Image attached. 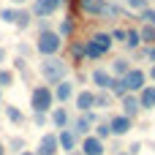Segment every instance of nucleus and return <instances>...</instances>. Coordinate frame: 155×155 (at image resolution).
Listing matches in <instances>:
<instances>
[{"mask_svg":"<svg viewBox=\"0 0 155 155\" xmlns=\"http://www.w3.org/2000/svg\"><path fill=\"white\" fill-rule=\"evenodd\" d=\"M112 46H114L112 33H93V35L84 41V57H87L90 63H98L104 54L112 52Z\"/></svg>","mask_w":155,"mask_h":155,"instance_id":"f257e3e1","label":"nucleus"},{"mask_svg":"<svg viewBox=\"0 0 155 155\" xmlns=\"http://www.w3.org/2000/svg\"><path fill=\"white\" fill-rule=\"evenodd\" d=\"M63 44H65V38L52 27V30H41L38 35H35V52L41 54V57H52V54H60V49H63Z\"/></svg>","mask_w":155,"mask_h":155,"instance_id":"f03ea898","label":"nucleus"},{"mask_svg":"<svg viewBox=\"0 0 155 155\" xmlns=\"http://www.w3.org/2000/svg\"><path fill=\"white\" fill-rule=\"evenodd\" d=\"M30 109L33 114H49L54 109V93L49 84H35L30 90Z\"/></svg>","mask_w":155,"mask_h":155,"instance_id":"7ed1b4c3","label":"nucleus"},{"mask_svg":"<svg viewBox=\"0 0 155 155\" xmlns=\"http://www.w3.org/2000/svg\"><path fill=\"white\" fill-rule=\"evenodd\" d=\"M41 74H44V79H46L49 84H54V82H60V79L68 76V65H65L57 54H52V57H44V60H41Z\"/></svg>","mask_w":155,"mask_h":155,"instance_id":"20e7f679","label":"nucleus"},{"mask_svg":"<svg viewBox=\"0 0 155 155\" xmlns=\"http://www.w3.org/2000/svg\"><path fill=\"white\" fill-rule=\"evenodd\" d=\"M98 123V114H95V109H90V112H79V117H74V123H71V128L76 131V136L82 139V136H87L90 131H93V125Z\"/></svg>","mask_w":155,"mask_h":155,"instance_id":"39448f33","label":"nucleus"},{"mask_svg":"<svg viewBox=\"0 0 155 155\" xmlns=\"http://www.w3.org/2000/svg\"><path fill=\"white\" fill-rule=\"evenodd\" d=\"M123 82H125V90H128V93H139V90L147 84V71H144V68H131V71L123 76Z\"/></svg>","mask_w":155,"mask_h":155,"instance_id":"423d86ee","label":"nucleus"},{"mask_svg":"<svg viewBox=\"0 0 155 155\" xmlns=\"http://www.w3.org/2000/svg\"><path fill=\"white\" fill-rule=\"evenodd\" d=\"M79 150H82L84 155H104L106 142H101L95 134H87V136H82V139H79Z\"/></svg>","mask_w":155,"mask_h":155,"instance_id":"0eeeda50","label":"nucleus"},{"mask_svg":"<svg viewBox=\"0 0 155 155\" xmlns=\"http://www.w3.org/2000/svg\"><path fill=\"white\" fill-rule=\"evenodd\" d=\"M63 5V0H33V16L35 19H44V16H54V11Z\"/></svg>","mask_w":155,"mask_h":155,"instance_id":"6e6552de","label":"nucleus"},{"mask_svg":"<svg viewBox=\"0 0 155 155\" xmlns=\"http://www.w3.org/2000/svg\"><path fill=\"white\" fill-rule=\"evenodd\" d=\"M109 128H112V136H128L131 128H134V120L120 112V114H114V117L109 120Z\"/></svg>","mask_w":155,"mask_h":155,"instance_id":"1a4fd4ad","label":"nucleus"},{"mask_svg":"<svg viewBox=\"0 0 155 155\" xmlns=\"http://www.w3.org/2000/svg\"><path fill=\"white\" fill-rule=\"evenodd\" d=\"M57 144H60V153H74L76 150V144H79V136H76V131L68 125V128H63V131H57Z\"/></svg>","mask_w":155,"mask_h":155,"instance_id":"9d476101","label":"nucleus"},{"mask_svg":"<svg viewBox=\"0 0 155 155\" xmlns=\"http://www.w3.org/2000/svg\"><path fill=\"white\" fill-rule=\"evenodd\" d=\"M49 123H52L54 131H63V128L71 125V112H68L65 106H54V109L49 112Z\"/></svg>","mask_w":155,"mask_h":155,"instance_id":"9b49d317","label":"nucleus"},{"mask_svg":"<svg viewBox=\"0 0 155 155\" xmlns=\"http://www.w3.org/2000/svg\"><path fill=\"white\" fill-rule=\"evenodd\" d=\"M38 155H57L60 153V144H57V134L54 131H49V134H44L41 136V142H38Z\"/></svg>","mask_w":155,"mask_h":155,"instance_id":"f8f14e48","label":"nucleus"},{"mask_svg":"<svg viewBox=\"0 0 155 155\" xmlns=\"http://www.w3.org/2000/svg\"><path fill=\"white\" fill-rule=\"evenodd\" d=\"M52 93H54V101L65 104V101H71V98H74V82H68V79H60V82H54Z\"/></svg>","mask_w":155,"mask_h":155,"instance_id":"ddd939ff","label":"nucleus"},{"mask_svg":"<svg viewBox=\"0 0 155 155\" xmlns=\"http://www.w3.org/2000/svg\"><path fill=\"white\" fill-rule=\"evenodd\" d=\"M120 109H123V114H128L131 120L142 112V106H139V98H136V93H128V95H123L120 98Z\"/></svg>","mask_w":155,"mask_h":155,"instance_id":"4468645a","label":"nucleus"},{"mask_svg":"<svg viewBox=\"0 0 155 155\" xmlns=\"http://www.w3.org/2000/svg\"><path fill=\"white\" fill-rule=\"evenodd\" d=\"M79 11H84L87 16H104L106 11V0H79Z\"/></svg>","mask_w":155,"mask_h":155,"instance_id":"2eb2a0df","label":"nucleus"},{"mask_svg":"<svg viewBox=\"0 0 155 155\" xmlns=\"http://www.w3.org/2000/svg\"><path fill=\"white\" fill-rule=\"evenodd\" d=\"M136 98H139V106H142L144 112L155 109V84H144V87L136 93Z\"/></svg>","mask_w":155,"mask_h":155,"instance_id":"dca6fc26","label":"nucleus"},{"mask_svg":"<svg viewBox=\"0 0 155 155\" xmlns=\"http://www.w3.org/2000/svg\"><path fill=\"white\" fill-rule=\"evenodd\" d=\"M112 71H106V68H95L93 74H90V82L98 87V90H109V84H112Z\"/></svg>","mask_w":155,"mask_h":155,"instance_id":"f3484780","label":"nucleus"},{"mask_svg":"<svg viewBox=\"0 0 155 155\" xmlns=\"http://www.w3.org/2000/svg\"><path fill=\"white\" fill-rule=\"evenodd\" d=\"M90 109H95V93L93 90L76 93V112H90Z\"/></svg>","mask_w":155,"mask_h":155,"instance_id":"a211bd4d","label":"nucleus"},{"mask_svg":"<svg viewBox=\"0 0 155 155\" xmlns=\"http://www.w3.org/2000/svg\"><path fill=\"white\" fill-rule=\"evenodd\" d=\"M33 22H35L33 11H25V8H19V14H16V22H14V27H16V30H27V27H30Z\"/></svg>","mask_w":155,"mask_h":155,"instance_id":"6ab92c4d","label":"nucleus"},{"mask_svg":"<svg viewBox=\"0 0 155 155\" xmlns=\"http://www.w3.org/2000/svg\"><path fill=\"white\" fill-rule=\"evenodd\" d=\"M63 38H71L74 33H76V19H74V14H68L63 22H60V30H57Z\"/></svg>","mask_w":155,"mask_h":155,"instance_id":"aec40b11","label":"nucleus"},{"mask_svg":"<svg viewBox=\"0 0 155 155\" xmlns=\"http://www.w3.org/2000/svg\"><path fill=\"white\" fill-rule=\"evenodd\" d=\"M125 49H131V52H136L139 46H142V35H139V30L136 27H131L128 30V35H125V44H123Z\"/></svg>","mask_w":155,"mask_h":155,"instance_id":"412c9836","label":"nucleus"},{"mask_svg":"<svg viewBox=\"0 0 155 155\" xmlns=\"http://www.w3.org/2000/svg\"><path fill=\"white\" fill-rule=\"evenodd\" d=\"M131 68H134V65H131V60H128V57H117V60L112 63V74H114V76H125Z\"/></svg>","mask_w":155,"mask_h":155,"instance_id":"4be33fe9","label":"nucleus"},{"mask_svg":"<svg viewBox=\"0 0 155 155\" xmlns=\"http://www.w3.org/2000/svg\"><path fill=\"white\" fill-rule=\"evenodd\" d=\"M109 93H112L114 98H123V95H128V90H125V82H123V76H112Z\"/></svg>","mask_w":155,"mask_h":155,"instance_id":"5701e85b","label":"nucleus"},{"mask_svg":"<svg viewBox=\"0 0 155 155\" xmlns=\"http://www.w3.org/2000/svg\"><path fill=\"white\" fill-rule=\"evenodd\" d=\"M16 14H19V5H5V8H0V22L3 25H14Z\"/></svg>","mask_w":155,"mask_h":155,"instance_id":"b1692460","label":"nucleus"},{"mask_svg":"<svg viewBox=\"0 0 155 155\" xmlns=\"http://www.w3.org/2000/svg\"><path fill=\"white\" fill-rule=\"evenodd\" d=\"M139 35H142V46L155 44V25H142L139 27Z\"/></svg>","mask_w":155,"mask_h":155,"instance_id":"393cba45","label":"nucleus"},{"mask_svg":"<svg viewBox=\"0 0 155 155\" xmlns=\"http://www.w3.org/2000/svg\"><path fill=\"white\" fill-rule=\"evenodd\" d=\"M123 14H125V5H123V3H112V0H106V11H104V16L117 19V16H123Z\"/></svg>","mask_w":155,"mask_h":155,"instance_id":"a878e982","label":"nucleus"},{"mask_svg":"<svg viewBox=\"0 0 155 155\" xmlns=\"http://www.w3.org/2000/svg\"><path fill=\"white\" fill-rule=\"evenodd\" d=\"M112 98H114V95H112L109 90H98V93H95V109H109V106H112Z\"/></svg>","mask_w":155,"mask_h":155,"instance_id":"bb28decb","label":"nucleus"},{"mask_svg":"<svg viewBox=\"0 0 155 155\" xmlns=\"http://www.w3.org/2000/svg\"><path fill=\"white\" fill-rule=\"evenodd\" d=\"M3 114H5L8 123H14V125H22V123H25V114H22L16 106H3Z\"/></svg>","mask_w":155,"mask_h":155,"instance_id":"cd10ccee","label":"nucleus"},{"mask_svg":"<svg viewBox=\"0 0 155 155\" xmlns=\"http://www.w3.org/2000/svg\"><path fill=\"white\" fill-rule=\"evenodd\" d=\"M136 19L142 25H155V8L153 5H144L142 11H136Z\"/></svg>","mask_w":155,"mask_h":155,"instance_id":"c85d7f7f","label":"nucleus"},{"mask_svg":"<svg viewBox=\"0 0 155 155\" xmlns=\"http://www.w3.org/2000/svg\"><path fill=\"white\" fill-rule=\"evenodd\" d=\"M71 57L76 60V65H79L82 60H87V57H84V41H71Z\"/></svg>","mask_w":155,"mask_h":155,"instance_id":"c756f323","label":"nucleus"},{"mask_svg":"<svg viewBox=\"0 0 155 155\" xmlns=\"http://www.w3.org/2000/svg\"><path fill=\"white\" fill-rule=\"evenodd\" d=\"M93 134H95L101 142L112 139V128H109V123H95V125H93Z\"/></svg>","mask_w":155,"mask_h":155,"instance_id":"7c9ffc66","label":"nucleus"},{"mask_svg":"<svg viewBox=\"0 0 155 155\" xmlns=\"http://www.w3.org/2000/svg\"><path fill=\"white\" fill-rule=\"evenodd\" d=\"M16 82V74L11 71V68H0V87L5 90V87H11Z\"/></svg>","mask_w":155,"mask_h":155,"instance_id":"2f4dec72","label":"nucleus"},{"mask_svg":"<svg viewBox=\"0 0 155 155\" xmlns=\"http://www.w3.org/2000/svg\"><path fill=\"white\" fill-rule=\"evenodd\" d=\"M136 52H139V57H144L147 63H155V44H150V46H139Z\"/></svg>","mask_w":155,"mask_h":155,"instance_id":"473e14b6","label":"nucleus"},{"mask_svg":"<svg viewBox=\"0 0 155 155\" xmlns=\"http://www.w3.org/2000/svg\"><path fill=\"white\" fill-rule=\"evenodd\" d=\"M8 150L19 155L22 150H25V139H22V136H11V142H8Z\"/></svg>","mask_w":155,"mask_h":155,"instance_id":"72a5a7b5","label":"nucleus"},{"mask_svg":"<svg viewBox=\"0 0 155 155\" xmlns=\"http://www.w3.org/2000/svg\"><path fill=\"white\" fill-rule=\"evenodd\" d=\"M125 35H128L125 27H114V30H112V41H114V44H125Z\"/></svg>","mask_w":155,"mask_h":155,"instance_id":"f704fd0d","label":"nucleus"},{"mask_svg":"<svg viewBox=\"0 0 155 155\" xmlns=\"http://www.w3.org/2000/svg\"><path fill=\"white\" fill-rule=\"evenodd\" d=\"M120 3H123L125 8H134V11H142L144 5H150L147 0H120Z\"/></svg>","mask_w":155,"mask_h":155,"instance_id":"c9c22d12","label":"nucleus"},{"mask_svg":"<svg viewBox=\"0 0 155 155\" xmlns=\"http://www.w3.org/2000/svg\"><path fill=\"white\" fill-rule=\"evenodd\" d=\"M35 25H38V33H41V30H52V27H54L49 16H44V19H35Z\"/></svg>","mask_w":155,"mask_h":155,"instance_id":"e433bc0d","label":"nucleus"},{"mask_svg":"<svg viewBox=\"0 0 155 155\" xmlns=\"http://www.w3.org/2000/svg\"><path fill=\"white\" fill-rule=\"evenodd\" d=\"M14 68H16L19 74H25V71H27V60H25V57H16V60H14Z\"/></svg>","mask_w":155,"mask_h":155,"instance_id":"4c0bfd02","label":"nucleus"},{"mask_svg":"<svg viewBox=\"0 0 155 155\" xmlns=\"http://www.w3.org/2000/svg\"><path fill=\"white\" fill-rule=\"evenodd\" d=\"M33 123H35L38 128H44V125L49 123V114H33Z\"/></svg>","mask_w":155,"mask_h":155,"instance_id":"58836bf2","label":"nucleus"},{"mask_svg":"<svg viewBox=\"0 0 155 155\" xmlns=\"http://www.w3.org/2000/svg\"><path fill=\"white\" fill-rule=\"evenodd\" d=\"M16 49H19V57H27V54L33 52V46H30V44H19Z\"/></svg>","mask_w":155,"mask_h":155,"instance_id":"ea45409f","label":"nucleus"},{"mask_svg":"<svg viewBox=\"0 0 155 155\" xmlns=\"http://www.w3.org/2000/svg\"><path fill=\"white\" fill-rule=\"evenodd\" d=\"M139 153H142V142H136V144L128 147V155H139Z\"/></svg>","mask_w":155,"mask_h":155,"instance_id":"a19ab883","label":"nucleus"},{"mask_svg":"<svg viewBox=\"0 0 155 155\" xmlns=\"http://www.w3.org/2000/svg\"><path fill=\"white\" fill-rule=\"evenodd\" d=\"M8 3H11V5H25L27 0H8Z\"/></svg>","mask_w":155,"mask_h":155,"instance_id":"79ce46f5","label":"nucleus"},{"mask_svg":"<svg viewBox=\"0 0 155 155\" xmlns=\"http://www.w3.org/2000/svg\"><path fill=\"white\" fill-rule=\"evenodd\" d=\"M19 155H38V153H35V150H22Z\"/></svg>","mask_w":155,"mask_h":155,"instance_id":"37998d69","label":"nucleus"},{"mask_svg":"<svg viewBox=\"0 0 155 155\" xmlns=\"http://www.w3.org/2000/svg\"><path fill=\"white\" fill-rule=\"evenodd\" d=\"M150 79L155 82V63H153V68H150Z\"/></svg>","mask_w":155,"mask_h":155,"instance_id":"c03bdc74","label":"nucleus"},{"mask_svg":"<svg viewBox=\"0 0 155 155\" xmlns=\"http://www.w3.org/2000/svg\"><path fill=\"white\" fill-rule=\"evenodd\" d=\"M3 60H5V49L0 46V63H3Z\"/></svg>","mask_w":155,"mask_h":155,"instance_id":"a18cd8bd","label":"nucleus"},{"mask_svg":"<svg viewBox=\"0 0 155 155\" xmlns=\"http://www.w3.org/2000/svg\"><path fill=\"white\" fill-rule=\"evenodd\" d=\"M65 155H84L82 150H74V153H65Z\"/></svg>","mask_w":155,"mask_h":155,"instance_id":"49530a36","label":"nucleus"},{"mask_svg":"<svg viewBox=\"0 0 155 155\" xmlns=\"http://www.w3.org/2000/svg\"><path fill=\"white\" fill-rule=\"evenodd\" d=\"M0 155H5V144L3 142H0Z\"/></svg>","mask_w":155,"mask_h":155,"instance_id":"de8ad7c7","label":"nucleus"},{"mask_svg":"<svg viewBox=\"0 0 155 155\" xmlns=\"http://www.w3.org/2000/svg\"><path fill=\"white\" fill-rule=\"evenodd\" d=\"M0 98H3V87H0Z\"/></svg>","mask_w":155,"mask_h":155,"instance_id":"09e8293b","label":"nucleus"},{"mask_svg":"<svg viewBox=\"0 0 155 155\" xmlns=\"http://www.w3.org/2000/svg\"><path fill=\"white\" fill-rule=\"evenodd\" d=\"M117 155H128V153H117Z\"/></svg>","mask_w":155,"mask_h":155,"instance_id":"8fccbe9b","label":"nucleus"},{"mask_svg":"<svg viewBox=\"0 0 155 155\" xmlns=\"http://www.w3.org/2000/svg\"><path fill=\"white\" fill-rule=\"evenodd\" d=\"M0 112H3V109H0Z\"/></svg>","mask_w":155,"mask_h":155,"instance_id":"3c124183","label":"nucleus"},{"mask_svg":"<svg viewBox=\"0 0 155 155\" xmlns=\"http://www.w3.org/2000/svg\"><path fill=\"white\" fill-rule=\"evenodd\" d=\"M147 3H150V0H147Z\"/></svg>","mask_w":155,"mask_h":155,"instance_id":"603ef678","label":"nucleus"}]
</instances>
